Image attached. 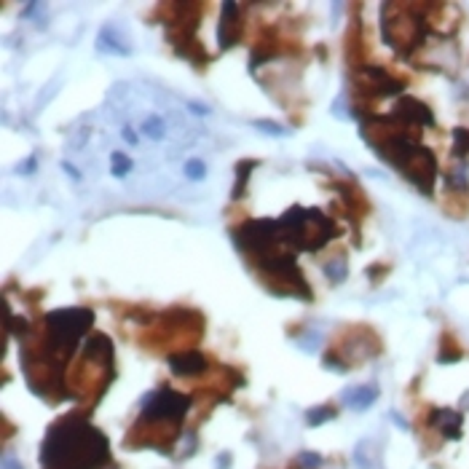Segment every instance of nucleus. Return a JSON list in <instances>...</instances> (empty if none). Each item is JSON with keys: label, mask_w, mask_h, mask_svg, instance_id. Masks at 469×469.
Instances as JSON below:
<instances>
[{"label": "nucleus", "mask_w": 469, "mask_h": 469, "mask_svg": "<svg viewBox=\"0 0 469 469\" xmlns=\"http://www.w3.org/2000/svg\"><path fill=\"white\" fill-rule=\"evenodd\" d=\"M62 169H64V175H67V177H70L73 182H81V172H78V169L73 167L70 161H62Z\"/></svg>", "instance_id": "bb28decb"}, {"label": "nucleus", "mask_w": 469, "mask_h": 469, "mask_svg": "<svg viewBox=\"0 0 469 469\" xmlns=\"http://www.w3.org/2000/svg\"><path fill=\"white\" fill-rule=\"evenodd\" d=\"M6 325H8V335H16V338H27L30 333V322L25 317H14L8 303H6Z\"/></svg>", "instance_id": "dca6fc26"}, {"label": "nucleus", "mask_w": 469, "mask_h": 469, "mask_svg": "<svg viewBox=\"0 0 469 469\" xmlns=\"http://www.w3.org/2000/svg\"><path fill=\"white\" fill-rule=\"evenodd\" d=\"M167 362H169V370H172L175 376H180V379H193V376H201V373L210 370V360H207L201 351H196V348L180 351V354H169Z\"/></svg>", "instance_id": "6e6552de"}, {"label": "nucleus", "mask_w": 469, "mask_h": 469, "mask_svg": "<svg viewBox=\"0 0 469 469\" xmlns=\"http://www.w3.org/2000/svg\"><path fill=\"white\" fill-rule=\"evenodd\" d=\"M97 51L110 54V57H129V54H132V46L126 43V35H123L116 25H105V27L100 30V38H97Z\"/></svg>", "instance_id": "9d476101"}, {"label": "nucleus", "mask_w": 469, "mask_h": 469, "mask_svg": "<svg viewBox=\"0 0 469 469\" xmlns=\"http://www.w3.org/2000/svg\"><path fill=\"white\" fill-rule=\"evenodd\" d=\"M354 464H357V469H383L381 451L376 448V442L370 437L357 442V448H354Z\"/></svg>", "instance_id": "f8f14e48"}, {"label": "nucleus", "mask_w": 469, "mask_h": 469, "mask_svg": "<svg viewBox=\"0 0 469 469\" xmlns=\"http://www.w3.org/2000/svg\"><path fill=\"white\" fill-rule=\"evenodd\" d=\"M344 405H348L351 410H367L370 405H376L379 400V389L370 386V383H360V386H351L346 392L341 394Z\"/></svg>", "instance_id": "9b49d317"}, {"label": "nucleus", "mask_w": 469, "mask_h": 469, "mask_svg": "<svg viewBox=\"0 0 469 469\" xmlns=\"http://www.w3.org/2000/svg\"><path fill=\"white\" fill-rule=\"evenodd\" d=\"M392 116L397 118V121L408 123V126H416V129L435 126V113L429 110V105H424L421 100H413V97H402V100H397Z\"/></svg>", "instance_id": "0eeeda50"}, {"label": "nucleus", "mask_w": 469, "mask_h": 469, "mask_svg": "<svg viewBox=\"0 0 469 469\" xmlns=\"http://www.w3.org/2000/svg\"><path fill=\"white\" fill-rule=\"evenodd\" d=\"M357 94L362 100H383V97H397L405 91V81L392 76L389 70L376 67V64H360L357 70Z\"/></svg>", "instance_id": "39448f33"}, {"label": "nucleus", "mask_w": 469, "mask_h": 469, "mask_svg": "<svg viewBox=\"0 0 469 469\" xmlns=\"http://www.w3.org/2000/svg\"><path fill=\"white\" fill-rule=\"evenodd\" d=\"M298 467L301 469H319L322 467V456L311 454V451H301V454H298Z\"/></svg>", "instance_id": "5701e85b"}, {"label": "nucleus", "mask_w": 469, "mask_h": 469, "mask_svg": "<svg viewBox=\"0 0 469 469\" xmlns=\"http://www.w3.org/2000/svg\"><path fill=\"white\" fill-rule=\"evenodd\" d=\"M448 182L454 185L456 191H467V188H469L467 177H464V172H451V175H448Z\"/></svg>", "instance_id": "a878e982"}, {"label": "nucleus", "mask_w": 469, "mask_h": 469, "mask_svg": "<svg viewBox=\"0 0 469 469\" xmlns=\"http://www.w3.org/2000/svg\"><path fill=\"white\" fill-rule=\"evenodd\" d=\"M413 6H397V3H383L381 8V35L383 43L392 46L400 57H410L419 46L424 43L426 19L419 14H410Z\"/></svg>", "instance_id": "7ed1b4c3"}, {"label": "nucleus", "mask_w": 469, "mask_h": 469, "mask_svg": "<svg viewBox=\"0 0 469 469\" xmlns=\"http://www.w3.org/2000/svg\"><path fill=\"white\" fill-rule=\"evenodd\" d=\"M322 365H325V370H335V373H346L348 365H344L341 357H335L333 351H327L325 357H322Z\"/></svg>", "instance_id": "b1692460"}, {"label": "nucleus", "mask_w": 469, "mask_h": 469, "mask_svg": "<svg viewBox=\"0 0 469 469\" xmlns=\"http://www.w3.org/2000/svg\"><path fill=\"white\" fill-rule=\"evenodd\" d=\"M454 153L461 158L469 153V129L467 126H456L454 129Z\"/></svg>", "instance_id": "aec40b11"}, {"label": "nucleus", "mask_w": 469, "mask_h": 469, "mask_svg": "<svg viewBox=\"0 0 469 469\" xmlns=\"http://www.w3.org/2000/svg\"><path fill=\"white\" fill-rule=\"evenodd\" d=\"M188 110H193L196 116H207V113H210V107H201V102H191Z\"/></svg>", "instance_id": "c756f323"}, {"label": "nucleus", "mask_w": 469, "mask_h": 469, "mask_svg": "<svg viewBox=\"0 0 469 469\" xmlns=\"http://www.w3.org/2000/svg\"><path fill=\"white\" fill-rule=\"evenodd\" d=\"M231 467V454H220L217 456V469H228Z\"/></svg>", "instance_id": "c85d7f7f"}, {"label": "nucleus", "mask_w": 469, "mask_h": 469, "mask_svg": "<svg viewBox=\"0 0 469 469\" xmlns=\"http://www.w3.org/2000/svg\"><path fill=\"white\" fill-rule=\"evenodd\" d=\"M185 177L188 180H204L207 177V164L201 161V158H191L188 164H185Z\"/></svg>", "instance_id": "4be33fe9"}, {"label": "nucleus", "mask_w": 469, "mask_h": 469, "mask_svg": "<svg viewBox=\"0 0 469 469\" xmlns=\"http://www.w3.org/2000/svg\"><path fill=\"white\" fill-rule=\"evenodd\" d=\"M107 464L110 440L83 410H70L57 419L41 442V469H102Z\"/></svg>", "instance_id": "f257e3e1"}, {"label": "nucleus", "mask_w": 469, "mask_h": 469, "mask_svg": "<svg viewBox=\"0 0 469 469\" xmlns=\"http://www.w3.org/2000/svg\"><path fill=\"white\" fill-rule=\"evenodd\" d=\"M325 273L330 276V282H344L346 279V273H348V266H346V257H335V260H330V263H325Z\"/></svg>", "instance_id": "6ab92c4d"}, {"label": "nucleus", "mask_w": 469, "mask_h": 469, "mask_svg": "<svg viewBox=\"0 0 469 469\" xmlns=\"http://www.w3.org/2000/svg\"><path fill=\"white\" fill-rule=\"evenodd\" d=\"M123 140H126L129 145H137V135L132 132V129H129V126H123Z\"/></svg>", "instance_id": "2f4dec72"}, {"label": "nucleus", "mask_w": 469, "mask_h": 469, "mask_svg": "<svg viewBox=\"0 0 469 469\" xmlns=\"http://www.w3.org/2000/svg\"><path fill=\"white\" fill-rule=\"evenodd\" d=\"M392 421H394V424H397V426H400V429H410L408 421H405V419H402L400 413H394V410H392Z\"/></svg>", "instance_id": "7c9ffc66"}, {"label": "nucleus", "mask_w": 469, "mask_h": 469, "mask_svg": "<svg viewBox=\"0 0 469 469\" xmlns=\"http://www.w3.org/2000/svg\"><path fill=\"white\" fill-rule=\"evenodd\" d=\"M426 424L440 429V435L445 440H458L461 437V413L451 408H435L429 413Z\"/></svg>", "instance_id": "1a4fd4ad"}, {"label": "nucleus", "mask_w": 469, "mask_h": 469, "mask_svg": "<svg viewBox=\"0 0 469 469\" xmlns=\"http://www.w3.org/2000/svg\"><path fill=\"white\" fill-rule=\"evenodd\" d=\"M252 126H255L257 132H263V135H273V137H287L290 135L285 126H279L276 121H269V118H257V121H252Z\"/></svg>", "instance_id": "412c9836"}, {"label": "nucleus", "mask_w": 469, "mask_h": 469, "mask_svg": "<svg viewBox=\"0 0 469 469\" xmlns=\"http://www.w3.org/2000/svg\"><path fill=\"white\" fill-rule=\"evenodd\" d=\"M142 135L153 140V142H161L164 135H167V126H164V118L161 116H151L148 121L142 123Z\"/></svg>", "instance_id": "f3484780"}, {"label": "nucleus", "mask_w": 469, "mask_h": 469, "mask_svg": "<svg viewBox=\"0 0 469 469\" xmlns=\"http://www.w3.org/2000/svg\"><path fill=\"white\" fill-rule=\"evenodd\" d=\"M335 416H338V408H333V405H317V408L306 410V424L322 426L327 424V421H333Z\"/></svg>", "instance_id": "4468645a"}, {"label": "nucleus", "mask_w": 469, "mask_h": 469, "mask_svg": "<svg viewBox=\"0 0 469 469\" xmlns=\"http://www.w3.org/2000/svg\"><path fill=\"white\" fill-rule=\"evenodd\" d=\"M338 236L335 223L319 210L292 207L279 217V239L295 252H317Z\"/></svg>", "instance_id": "f03ea898"}, {"label": "nucleus", "mask_w": 469, "mask_h": 469, "mask_svg": "<svg viewBox=\"0 0 469 469\" xmlns=\"http://www.w3.org/2000/svg\"><path fill=\"white\" fill-rule=\"evenodd\" d=\"M244 35V16L239 3H223L220 6V25H217V46L220 51H228L242 41Z\"/></svg>", "instance_id": "423d86ee"}, {"label": "nucleus", "mask_w": 469, "mask_h": 469, "mask_svg": "<svg viewBox=\"0 0 469 469\" xmlns=\"http://www.w3.org/2000/svg\"><path fill=\"white\" fill-rule=\"evenodd\" d=\"M461 360V348L456 346V341L451 335L442 338V346H440V362L442 365H454Z\"/></svg>", "instance_id": "a211bd4d"}, {"label": "nucleus", "mask_w": 469, "mask_h": 469, "mask_svg": "<svg viewBox=\"0 0 469 469\" xmlns=\"http://www.w3.org/2000/svg\"><path fill=\"white\" fill-rule=\"evenodd\" d=\"M142 413L145 419H153V421H169V424H182V419L188 416L191 410V397L188 394H180L175 389H156V392H148L142 397Z\"/></svg>", "instance_id": "20e7f679"}, {"label": "nucleus", "mask_w": 469, "mask_h": 469, "mask_svg": "<svg viewBox=\"0 0 469 469\" xmlns=\"http://www.w3.org/2000/svg\"><path fill=\"white\" fill-rule=\"evenodd\" d=\"M35 167H38V153H32V156H27V158H25V161H22V164L16 167V172L27 177V175H32V172H35Z\"/></svg>", "instance_id": "393cba45"}, {"label": "nucleus", "mask_w": 469, "mask_h": 469, "mask_svg": "<svg viewBox=\"0 0 469 469\" xmlns=\"http://www.w3.org/2000/svg\"><path fill=\"white\" fill-rule=\"evenodd\" d=\"M255 167H257V161H252V158H242V161L236 164V182H233V193H231L233 201L244 198V193H247V180H250V175H252Z\"/></svg>", "instance_id": "ddd939ff"}, {"label": "nucleus", "mask_w": 469, "mask_h": 469, "mask_svg": "<svg viewBox=\"0 0 469 469\" xmlns=\"http://www.w3.org/2000/svg\"><path fill=\"white\" fill-rule=\"evenodd\" d=\"M132 167H135L132 158L123 151H116L110 156V175H113V177H126V175L132 172Z\"/></svg>", "instance_id": "2eb2a0df"}, {"label": "nucleus", "mask_w": 469, "mask_h": 469, "mask_svg": "<svg viewBox=\"0 0 469 469\" xmlns=\"http://www.w3.org/2000/svg\"><path fill=\"white\" fill-rule=\"evenodd\" d=\"M3 469H25V467H22V461H16V458H8V456H6V458H3Z\"/></svg>", "instance_id": "cd10ccee"}]
</instances>
